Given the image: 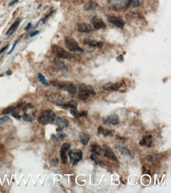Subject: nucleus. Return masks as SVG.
Segmentation results:
<instances>
[{
	"label": "nucleus",
	"mask_w": 171,
	"mask_h": 193,
	"mask_svg": "<svg viewBox=\"0 0 171 193\" xmlns=\"http://www.w3.org/2000/svg\"><path fill=\"white\" fill-rule=\"evenodd\" d=\"M103 152H104V156L110 161H116L117 160L116 155L110 147L107 146H104Z\"/></svg>",
	"instance_id": "nucleus-13"
},
{
	"label": "nucleus",
	"mask_w": 171,
	"mask_h": 193,
	"mask_svg": "<svg viewBox=\"0 0 171 193\" xmlns=\"http://www.w3.org/2000/svg\"><path fill=\"white\" fill-rule=\"evenodd\" d=\"M17 43H18V41H16L15 42V43H14V44L13 45L12 47L11 48V49L10 50V51L8 53V54H10L12 53L13 51H14V49H15V48L16 46L17 45Z\"/></svg>",
	"instance_id": "nucleus-33"
},
{
	"label": "nucleus",
	"mask_w": 171,
	"mask_h": 193,
	"mask_svg": "<svg viewBox=\"0 0 171 193\" xmlns=\"http://www.w3.org/2000/svg\"><path fill=\"white\" fill-rule=\"evenodd\" d=\"M68 155L70 159L71 163H72L73 165H75L82 158V152L80 149H74L70 150Z\"/></svg>",
	"instance_id": "nucleus-6"
},
{
	"label": "nucleus",
	"mask_w": 171,
	"mask_h": 193,
	"mask_svg": "<svg viewBox=\"0 0 171 193\" xmlns=\"http://www.w3.org/2000/svg\"><path fill=\"white\" fill-rule=\"evenodd\" d=\"M56 124L58 128L56 129L57 132H59L67 127L68 125V121L67 120L62 117H58L56 120Z\"/></svg>",
	"instance_id": "nucleus-12"
},
{
	"label": "nucleus",
	"mask_w": 171,
	"mask_h": 193,
	"mask_svg": "<svg viewBox=\"0 0 171 193\" xmlns=\"http://www.w3.org/2000/svg\"><path fill=\"white\" fill-rule=\"evenodd\" d=\"M123 85V82L120 81L116 83L109 82L102 86V89L107 91H116L119 90Z\"/></svg>",
	"instance_id": "nucleus-9"
},
{
	"label": "nucleus",
	"mask_w": 171,
	"mask_h": 193,
	"mask_svg": "<svg viewBox=\"0 0 171 193\" xmlns=\"http://www.w3.org/2000/svg\"><path fill=\"white\" fill-rule=\"evenodd\" d=\"M67 107L70 108L71 109H77V103L75 100H70L67 103Z\"/></svg>",
	"instance_id": "nucleus-26"
},
{
	"label": "nucleus",
	"mask_w": 171,
	"mask_h": 193,
	"mask_svg": "<svg viewBox=\"0 0 171 193\" xmlns=\"http://www.w3.org/2000/svg\"><path fill=\"white\" fill-rule=\"evenodd\" d=\"M108 3L112 9L119 11L128 8L131 5V0H109Z\"/></svg>",
	"instance_id": "nucleus-3"
},
{
	"label": "nucleus",
	"mask_w": 171,
	"mask_h": 193,
	"mask_svg": "<svg viewBox=\"0 0 171 193\" xmlns=\"http://www.w3.org/2000/svg\"><path fill=\"white\" fill-rule=\"evenodd\" d=\"M139 0H131V5L133 7H138L140 5Z\"/></svg>",
	"instance_id": "nucleus-30"
},
{
	"label": "nucleus",
	"mask_w": 171,
	"mask_h": 193,
	"mask_svg": "<svg viewBox=\"0 0 171 193\" xmlns=\"http://www.w3.org/2000/svg\"><path fill=\"white\" fill-rule=\"evenodd\" d=\"M31 26H32L31 23H28V24H27V26H26V27H25V30H28V29H30V28H31Z\"/></svg>",
	"instance_id": "nucleus-37"
},
{
	"label": "nucleus",
	"mask_w": 171,
	"mask_h": 193,
	"mask_svg": "<svg viewBox=\"0 0 171 193\" xmlns=\"http://www.w3.org/2000/svg\"><path fill=\"white\" fill-rule=\"evenodd\" d=\"M83 43L84 44L93 47L101 48L104 45V43L101 41H97L96 40L89 38L84 39L83 40Z\"/></svg>",
	"instance_id": "nucleus-14"
},
{
	"label": "nucleus",
	"mask_w": 171,
	"mask_h": 193,
	"mask_svg": "<svg viewBox=\"0 0 171 193\" xmlns=\"http://www.w3.org/2000/svg\"><path fill=\"white\" fill-rule=\"evenodd\" d=\"M38 78L39 81L42 83V84H43V86H46V87H48L50 86V84L47 81L46 78L42 74L39 73L38 74Z\"/></svg>",
	"instance_id": "nucleus-25"
},
{
	"label": "nucleus",
	"mask_w": 171,
	"mask_h": 193,
	"mask_svg": "<svg viewBox=\"0 0 171 193\" xmlns=\"http://www.w3.org/2000/svg\"><path fill=\"white\" fill-rule=\"evenodd\" d=\"M89 151L97 155H100L103 152V149L98 144L95 143H92L89 148Z\"/></svg>",
	"instance_id": "nucleus-17"
},
{
	"label": "nucleus",
	"mask_w": 171,
	"mask_h": 193,
	"mask_svg": "<svg viewBox=\"0 0 171 193\" xmlns=\"http://www.w3.org/2000/svg\"><path fill=\"white\" fill-rule=\"evenodd\" d=\"M21 20L18 19L17 20H16V21L14 22L12 26L10 27L9 29H8V31H7V35L10 36L12 34H13L17 30L18 28L19 25H20Z\"/></svg>",
	"instance_id": "nucleus-20"
},
{
	"label": "nucleus",
	"mask_w": 171,
	"mask_h": 193,
	"mask_svg": "<svg viewBox=\"0 0 171 193\" xmlns=\"http://www.w3.org/2000/svg\"><path fill=\"white\" fill-rule=\"evenodd\" d=\"M18 2V0H14L12 2H11L9 5V6H12L13 5H15V4L17 2Z\"/></svg>",
	"instance_id": "nucleus-36"
},
{
	"label": "nucleus",
	"mask_w": 171,
	"mask_h": 193,
	"mask_svg": "<svg viewBox=\"0 0 171 193\" xmlns=\"http://www.w3.org/2000/svg\"><path fill=\"white\" fill-rule=\"evenodd\" d=\"M12 74V72H11L10 70H9V71H7L6 72V74L7 75H11Z\"/></svg>",
	"instance_id": "nucleus-38"
},
{
	"label": "nucleus",
	"mask_w": 171,
	"mask_h": 193,
	"mask_svg": "<svg viewBox=\"0 0 171 193\" xmlns=\"http://www.w3.org/2000/svg\"><path fill=\"white\" fill-rule=\"evenodd\" d=\"M119 57V59H120V60H124V58H123V57H122V55H120V57Z\"/></svg>",
	"instance_id": "nucleus-39"
},
{
	"label": "nucleus",
	"mask_w": 171,
	"mask_h": 193,
	"mask_svg": "<svg viewBox=\"0 0 171 193\" xmlns=\"http://www.w3.org/2000/svg\"><path fill=\"white\" fill-rule=\"evenodd\" d=\"M39 33V31H35L34 32H31L30 34V36L31 37H33L34 36H35L37 35V34H38Z\"/></svg>",
	"instance_id": "nucleus-34"
},
{
	"label": "nucleus",
	"mask_w": 171,
	"mask_h": 193,
	"mask_svg": "<svg viewBox=\"0 0 171 193\" xmlns=\"http://www.w3.org/2000/svg\"><path fill=\"white\" fill-rule=\"evenodd\" d=\"M103 123L106 125H116L119 123V118L116 114H113L105 117L102 119Z\"/></svg>",
	"instance_id": "nucleus-10"
},
{
	"label": "nucleus",
	"mask_w": 171,
	"mask_h": 193,
	"mask_svg": "<svg viewBox=\"0 0 171 193\" xmlns=\"http://www.w3.org/2000/svg\"><path fill=\"white\" fill-rule=\"evenodd\" d=\"M10 119L9 117L7 116L2 117V118H0V125H1L2 124L5 123Z\"/></svg>",
	"instance_id": "nucleus-31"
},
{
	"label": "nucleus",
	"mask_w": 171,
	"mask_h": 193,
	"mask_svg": "<svg viewBox=\"0 0 171 193\" xmlns=\"http://www.w3.org/2000/svg\"><path fill=\"white\" fill-rule=\"evenodd\" d=\"M78 31L81 33H88L93 30L91 25L86 23H80L78 25Z\"/></svg>",
	"instance_id": "nucleus-16"
},
{
	"label": "nucleus",
	"mask_w": 171,
	"mask_h": 193,
	"mask_svg": "<svg viewBox=\"0 0 171 193\" xmlns=\"http://www.w3.org/2000/svg\"><path fill=\"white\" fill-rule=\"evenodd\" d=\"M54 63L57 69L63 72H67L68 68L63 61L59 60V58H55L54 59Z\"/></svg>",
	"instance_id": "nucleus-15"
},
{
	"label": "nucleus",
	"mask_w": 171,
	"mask_h": 193,
	"mask_svg": "<svg viewBox=\"0 0 171 193\" xmlns=\"http://www.w3.org/2000/svg\"><path fill=\"white\" fill-rule=\"evenodd\" d=\"M98 7V4L92 0L86 2L84 6V9L86 11H92L96 9Z\"/></svg>",
	"instance_id": "nucleus-21"
},
{
	"label": "nucleus",
	"mask_w": 171,
	"mask_h": 193,
	"mask_svg": "<svg viewBox=\"0 0 171 193\" xmlns=\"http://www.w3.org/2000/svg\"><path fill=\"white\" fill-rule=\"evenodd\" d=\"M67 90V92L71 95H74L76 92V87L74 84L69 83L67 86V90Z\"/></svg>",
	"instance_id": "nucleus-24"
},
{
	"label": "nucleus",
	"mask_w": 171,
	"mask_h": 193,
	"mask_svg": "<svg viewBox=\"0 0 171 193\" xmlns=\"http://www.w3.org/2000/svg\"><path fill=\"white\" fill-rule=\"evenodd\" d=\"M22 117L23 118V120L26 122H31L33 120V118L30 115H29L27 113H24L23 114Z\"/></svg>",
	"instance_id": "nucleus-27"
},
{
	"label": "nucleus",
	"mask_w": 171,
	"mask_h": 193,
	"mask_svg": "<svg viewBox=\"0 0 171 193\" xmlns=\"http://www.w3.org/2000/svg\"><path fill=\"white\" fill-rule=\"evenodd\" d=\"M152 143V136L151 135H146L143 137L142 139L139 142V144L141 146H146L148 147H150Z\"/></svg>",
	"instance_id": "nucleus-19"
},
{
	"label": "nucleus",
	"mask_w": 171,
	"mask_h": 193,
	"mask_svg": "<svg viewBox=\"0 0 171 193\" xmlns=\"http://www.w3.org/2000/svg\"><path fill=\"white\" fill-rule=\"evenodd\" d=\"M70 148V145L68 143H64L61 146L60 151V155L61 157V161L63 164H66L67 162V156L66 152Z\"/></svg>",
	"instance_id": "nucleus-11"
},
{
	"label": "nucleus",
	"mask_w": 171,
	"mask_h": 193,
	"mask_svg": "<svg viewBox=\"0 0 171 193\" xmlns=\"http://www.w3.org/2000/svg\"><path fill=\"white\" fill-rule=\"evenodd\" d=\"M98 132L99 134H102L104 136H109L112 135L113 133L115 132V131L112 130L105 129L103 127L100 126L98 129Z\"/></svg>",
	"instance_id": "nucleus-22"
},
{
	"label": "nucleus",
	"mask_w": 171,
	"mask_h": 193,
	"mask_svg": "<svg viewBox=\"0 0 171 193\" xmlns=\"http://www.w3.org/2000/svg\"><path fill=\"white\" fill-rule=\"evenodd\" d=\"M9 44L7 45L6 46H5V47H4L3 48L1 49V50L0 51V54H2L3 52H4L5 51H6L7 49H8V47H9Z\"/></svg>",
	"instance_id": "nucleus-35"
},
{
	"label": "nucleus",
	"mask_w": 171,
	"mask_h": 193,
	"mask_svg": "<svg viewBox=\"0 0 171 193\" xmlns=\"http://www.w3.org/2000/svg\"><path fill=\"white\" fill-rule=\"evenodd\" d=\"M80 139L83 145L86 146L90 139V136L84 132H81L80 134Z\"/></svg>",
	"instance_id": "nucleus-23"
},
{
	"label": "nucleus",
	"mask_w": 171,
	"mask_h": 193,
	"mask_svg": "<svg viewBox=\"0 0 171 193\" xmlns=\"http://www.w3.org/2000/svg\"><path fill=\"white\" fill-rule=\"evenodd\" d=\"M15 109V108H14L13 106H10L9 107L5 108L3 111V114H8L11 113H12Z\"/></svg>",
	"instance_id": "nucleus-29"
},
{
	"label": "nucleus",
	"mask_w": 171,
	"mask_h": 193,
	"mask_svg": "<svg viewBox=\"0 0 171 193\" xmlns=\"http://www.w3.org/2000/svg\"><path fill=\"white\" fill-rule=\"evenodd\" d=\"M69 83H66L64 81H59L57 80H54L51 81V84L55 86L56 87H58V89L63 90H67V86Z\"/></svg>",
	"instance_id": "nucleus-18"
},
{
	"label": "nucleus",
	"mask_w": 171,
	"mask_h": 193,
	"mask_svg": "<svg viewBox=\"0 0 171 193\" xmlns=\"http://www.w3.org/2000/svg\"><path fill=\"white\" fill-rule=\"evenodd\" d=\"M95 95V90L90 85L81 84L78 86V98L80 100H87L89 96Z\"/></svg>",
	"instance_id": "nucleus-1"
},
{
	"label": "nucleus",
	"mask_w": 171,
	"mask_h": 193,
	"mask_svg": "<svg viewBox=\"0 0 171 193\" xmlns=\"http://www.w3.org/2000/svg\"><path fill=\"white\" fill-rule=\"evenodd\" d=\"M0 45H1V42H0Z\"/></svg>",
	"instance_id": "nucleus-40"
},
{
	"label": "nucleus",
	"mask_w": 171,
	"mask_h": 193,
	"mask_svg": "<svg viewBox=\"0 0 171 193\" xmlns=\"http://www.w3.org/2000/svg\"><path fill=\"white\" fill-rule=\"evenodd\" d=\"M107 21L114 26L119 28H122L125 25V22L121 17H116L115 16H109L107 17Z\"/></svg>",
	"instance_id": "nucleus-7"
},
{
	"label": "nucleus",
	"mask_w": 171,
	"mask_h": 193,
	"mask_svg": "<svg viewBox=\"0 0 171 193\" xmlns=\"http://www.w3.org/2000/svg\"><path fill=\"white\" fill-rule=\"evenodd\" d=\"M65 45L68 50L72 52H83V50L80 47L76 41L72 37L67 36L65 38Z\"/></svg>",
	"instance_id": "nucleus-5"
},
{
	"label": "nucleus",
	"mask_w": 171,
	"mask_h": 193,
	"mask_svg": "<svg viewBox=\"0 0 171 193\" xmlns=\"http://www.w3.org/2000/svg\"><path fill=\"white\" fill-rule=\"evenodd\" d=\"M80 117H86L87 116V114H88V112L86 111H82L81 112H80Z\"/></svg>",
	"instance_id": "nucleus-32"
},
{
	"label": "nucleus",
	"mask_w": 171,
	"mask_h": 193,
	"mask_svg": "<svg viewBox=\"0 0 171 193\" xmlns=\"http://www.w3.org/2000/svg\"><path fill=\"white\" fill-rule=\"evenodd\" d=\"M56 115L51 110H46L40 114L37 121L39 123L43 125H47L55 121Z\"/></svg>",
	"instance_id": "nucleus-2"
},
{
	"label": "nucleus",
	"mask_w": 171,
	"mask_h": 193,
	"mask_svg": "<svg viewBox=\"0 0 171 193\" xmlns=\"http://www.w3.org/2000/svg\"><path fill=\"white\" fill-rule=\"evenodd\" d=\"M52 51L53 54L56 56L57 58L69 60L73 57L71 54L65 51L63 48L57 44H53L52 46Z\"/></svg>",
	"instance_id": "nucleus-4"
},
{
	"label": "nucleus",
	"mask_w": 171,
	"mask_h": 193,
	"mask_svg": "<svg viewBox=\"0 0 171 193\" xmlns=\"http://www.w3.org/2000/svg\"><path fill=\"white\" fill-rule=\"evenodd\" d=\"M90 23H92L93 27L96 30L105 28L106 24L99 17L97 16H94L90 19Z\"/></svg>",
	"instance_id": "nucleus-8"
},
{
	"label": "nucleus",
	"mask_w": 171,
	"mask_h": 193,
	"mask_svg": "<svg viewBox=\"0 0 171 193\" xmlns=\"http://www.w3.org/2000/svg\"><path fill=\"white\" fill-rule=\"evenodd\" d=\"M70 113L75 118L78 119V118H81L80 112H78V111L77 110V109H71L70 110Z\"/></svg>",
	"instance_id": "nucleus-28"
}]
</instances>
